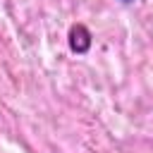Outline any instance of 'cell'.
Instances as JSON below:
<instances>
[{
	"mask_svg": "<svg viewBox=\"0 0 153 153\" xmlns=\"http://www.w3.org/2000/svg\"><path fill=\"white\" fill-rule=\"evenodd\" d=\"M122 2H131V0H122Z\"/></svg>",
	"mask_w": 153,
	"mask_h": 153,
	"instance_id": "2",
	"label": "cell"
},
{
	"mask_svg": "<svg viewBox=\"0 0 153 153\" xmlns=\"http://www.w3.org/2000/svg\"><path fill=\"white\" fill-rule=\"evenodd\" d=\"M67 41H69V50L76 53V55H86L91 50V43H93V36L91 31L84 26V24H74L67 33Z\"/></svg>",
	"mask_w": 153,
	"mask_h": 153,
	"instance_id": "1",
	"label": "cell"
}]
</instances>
